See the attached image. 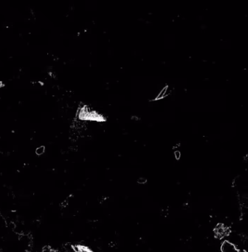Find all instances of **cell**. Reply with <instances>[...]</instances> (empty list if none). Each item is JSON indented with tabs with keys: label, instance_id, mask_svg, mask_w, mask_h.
Instances as JSON below:
<instances>
[{
	"label": "cell",
	"instance_id": "obj_1",
	"mask_svg": "<svg viewBox=\"0 0 248 252\" xmlns=\"http://www.w3.org/2000/svg\"><path fill=\"white\" fill-rule=\"evenodd\" d=\"M222 252H239L238 249L235 247V245L231 242L224 240L221 246Z\"/></svg>",
	"mask_w": 248,
	"mask_h": 252
},
{
	"label": "cell",
	"instance_id": "obj_2",
	"mask_svg": "<svg viewBox=\"0 0 248 252\" xmlns=\"http://www.w3.org/2000/svg\"><path fill=\"white\" fill-rule=\"evenodd\" d=\"M229 232L228 228H226L222 224H219L215 228L214 233L218 238H222L227 235Z\"/></svg>",
	"mask_w": 248,
	"mask_h": 252
},
{
	"label": "cell",
	"instance_id": "obj_3",
	"mask_svg": "<svg viewBox=\"0 0 248 252\" xmlns=\"http://www.w3.org/2000/svg\"><path fill=\"white\" fill-rule=\"evenodd\" d=\"M45 152V147L44 146H41L35 149V154L37 155H42Z\"/></svg>",
	"mask_w": 248,
	"mask_h": 252
},
{
	"label": "cell",
	"instance_id": "obj_4",
	"mask_svg": "<svg viewBox=\"0 0 248 252\" xmlns=\"http://www.w3.org/2000/svg\"><path fill=\"white\" fill-rule=\"evenodd\" d=\"M146 182H147V180L145 178H140L138 180V183H140V184H144Z\"/></svg>",
	"mask_w": 248,
	"mask_h": 252
},
{
	"label": "cell",
	"instance_id": "obj_5",
	"mask_svg": "<svg viewBox=\"0 0 248 252\" xmlns=\"http://www.w3.org/2000/svg\"><path fill=\"white\" fill-rule=\"evenodd\" d=\"M42 252H58V251L53 250V249H51V248H45Z\"/></svg>",
	"mask_w": 248,
	"mask_h": 252
},
{
	"label": "cell",
	"instance_id": "obj_6",
	"mask_svg": "<svg viewBox=\"0 0 248 252\" xmlns=\"http://www.w3.org/2000/svg\"><path fill=\"white\" fill-rule=\"evenodd\" d=\"M175 157H176V159H179V157H180V152H179V151L175 152Z\"/></svg>",
	"mask_w": 248,
	"mask_h": 252
}]
</instances>
